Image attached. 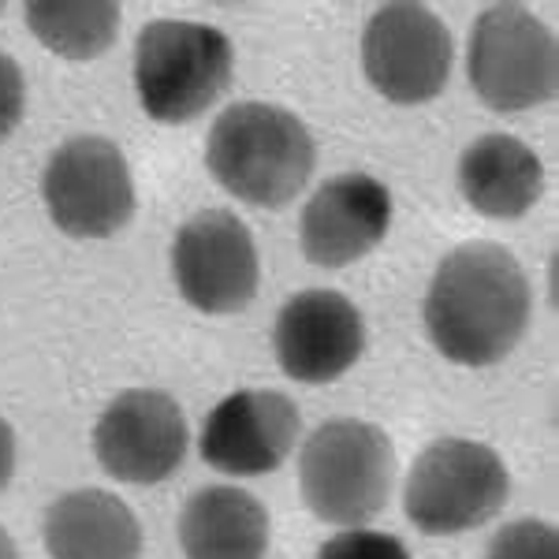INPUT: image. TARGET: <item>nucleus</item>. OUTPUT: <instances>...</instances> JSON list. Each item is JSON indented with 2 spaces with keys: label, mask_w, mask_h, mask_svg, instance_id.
I'll return each instance as SVG.
<instances>
[{
  "label": "nucleus",
  "mask_w": 559,
  "mask_h": 559,
  "mask_svg": "<svg viewBox=\"0 0 559 559\" xmlns=\"http://www.w3.org/2000/svg\"><path fill=\"white\" fill-rule=\"evenodd\" d=\"M474 94L496 112H526L556 94V34L522 4H492L477 15L466 49Z\"/></svg>",
  "instance_id": "423d86ee"
},
{
  "label": "nucleus",
  "mask_w": 559,
  "mask_h": 559,
  "mask_svg": "<svg viewBox=\"0 0 559 559\" xmlns=\"http://www.w3.org/2000/svg\"><path fill=\"white\" fill-rule=\"evenodd\" d=\"M231 41L216 26L157 20L134 41V90L157 123H191L228 90Z\"/></svg>",
  "instance_id": "20e7f679"
},
{
  "label": "nucleus",
  "mask_w": 559,
  "mask_h": 559,
  "mask_svg": "<svg viewBox=\"0 0 559 559\" xmlns=\"http://www.w3.org/2000/svg\"><path fill=\"white\" fill-rule=\"evenodd\" d=\"M362 71L392 105L432 102L452 75V34L426 4H384L366 23Z\"/></svg>",
  "instance_id": "6e6552de"
},
{
  "label": "nucleus",
  "mask_w": 559,
  "mask_h": 559,
  "mask_svg": "<svg viewBox=\"0 0 559 559\" xmlns=\"http://www.w3.org/2000/svg\"><path fill=\"white\" fill-rule=\"evenodd\" d=\"M299 407L284 392L247 388L210 411L198 437L205 463L231 477H261L284 466L299 444Z\"/></svg>",
  "instance_id": "9b49d317"
},
{
  "label": "nucleus",
  "mask_w": 559,
  "mask_h": 559,
  "mask_svg": "<svg viewBox=\"0 0 559 559\" xmlns=\"http://www.w3.org/2000/svg\"><path fill=\"white\" fill-rule=\"evenodd\" d=\"M508 492V466L492 448L448 437L414 459L407 489H403V508L421 534L452 537L500 515Z\"/></svg>",
  "instance_id": "39448f33"
},
{
  "label": "nucleus",
  "mask_w": 559,
  "mask_h": 559,
  "mask_svg": "<svg viewBox=\"0 0 559 559\" xmlns=\"http://www.w3.org/2000/svg\"><path fill=\"white\" fill-rule=\"evenodd\" d=\"M318 559H411L407 545L377 530H344L321 545Z\"/></svg>",
  "instance_id": "6ab92c4d"
},
{
  "label": "nucleus",
  "mask_w": 559,
  "mask_h": 559,
  "mask_svg": "<svg viewBox=\"0 0 559 559\" xmlns=\"http://www.w3.org/2000/svg\"><path fill=\"white\" fill-rule=\"evenodd\" d=\"M392 228V194L381 179L347 173L318 187L302 210V254L321 269H344L381 247Z\"/></svg>",
  "instance_id": "ddd939ff"
},
{
  "label": "nucleus",
  "mask_w": 559,
  "mask_h": 559,
  "mask_svg": "<svg viewBox=\"0 0 559 559\" xmlns=\"http://www.w3.org/2000/svg\"><path fill=\"white\" fill-rule=\"evenodd\" d=\"M187 559H265L269 511L236 485H210L187 500L179 515Z\"/></svg>",
  "instance_id": "dca6fc26"
},
{
  "label": "nucleus",
  "mask_w": 559,
  "mask_h": 559,
  "mask_svg": "<svg viewBox=\"0 0 559 559\" xmlns=\"http://www.w3.org/2000/svg\"><path fill=\"white\" fill-rule=\"evenodd\" d=\"M395 481V448L373 421L336 418L310 432L299 455L306 508L329 526L362 530L384 511Z\"/></svg>",
  "instance_id": "7ed1b4c3"
},
{
  "label": "nucleus",
  "mask_w": 559,
  "mask_h": 559,
  "mask_svg": "<svg viewBox=\"0 0 559 559\" xmlns=\"http://www.w3.org/2000/svg\"><path fill=\"white\" fill-rule=\"evenodd\" d=\"M485 559H559V534L556 526L537 519L508 522L492 540Z\"/></svg>",
  "instance_id": "a211bd4d"
},
{
  "label": "nucleus",
  "mask_w": 559,
  "mask_h": 559,
  "mask_svg": "<svg viewBox=\"0 0 559 559\" xmlns=\"http://www.w3.org/2000/svg\"><path fill=\"white\" fill-rule=\"evenodd\" d=\"M173 276L179 295L194 310L213 318L247 310L261 280L254 236L228 210L198 213L176 231Z\"/></svg>",
  "instance_id": "1a4fd4ad"
},
{
  "label": "nucleus",
  "mask_w": 559,
  "mask_h": 559,
  "mask_svg": "<svg viewBox=\"0 0 559 559\" xmlns=\"http://www.w3.org/2000/svg\"><path fill=\"white\" fill-rule=\"evenodd\" d=\"M23 20L45 49L64 60H97L120 34V8L108 0H38L23 8Z\"/></svg>",
  "instance_id": "f3484780"
},
{
  "label": "nucleus",
  "mask_w": 559,
  "mask_h": 559,
  "mask_svg": "<svg viewBox=\"0 0 559 559\" xmlns=\"http://www.w3.org/2000/svg\"><path fill=\"white\" fill-rule=\"evenodd\" d=\"M0 559H20V556H15V540H12V534H8L4 526H0Z\"/></svg>",
  "instance_id": "4be33fe9"
},
{
  "label": "nucleus",
  "mask_w": 559,
  "mask_h": 559,
  "mask_svg": "<svg viewBox=\"0 0 559 559\" xmlns=\"http://www.w3.org/2000/svg\"><path fill=\"white\" fill-rule=\"evenodd\" d=\"M49 221L71 239H108L134 216L128 157L102 134H79L49 157L41 179Z\"/></svg>",
  "instance_id": "0eeeda50"
},
{
  "label": "nucleus",
  "mask_w": 559,
  "mask_h": 559,
  "mask_svg": "<svg viewBox=\"0 0 559 559\" xmlns=\"http://www.w3.org/2000/svg\"><path fill=\"white\" fill-rule=\"evenodd\" d=\"M459 191L481 216L515 221L545 191V165L515 134H481L459 157Z\"/></svg>",
  "instance_id": "2eb2a0df"
},
{
  "label": "nucleus",
  "mask_w": 559,
  "mask_h": 559,
  "mask_svg": "<svg viewBox=\"0 0 559 559\" xmlns=\"http://www.w3.org/2000/svg\"><path fill=\"white\" fill-rule=\"evenodd\" d=\"M313 139L295 112L269 102H239L216 116L205 168L231 198L254 210H284L313 173Z\"/></svg>",
  "instance_id": "f03ea898"
},
{
  "label": "nucleus",
  "mask_w": 559,
  "mask_h": 559,
  "mask_svg": "<svg viewBox=\"0 0 559 559\" xmlns=\"http://www.w3.org/2000/svg\"><path fill=\"white\" fill-rule=\"evenodd\" d=\"M187 418L179 403L157 388H131L105 407L94 429L102 471L128 485L168 481L187 455Z\"/></svg>",
  "instance_id": "9d476101"
},
{
  "label": "nucleus",
  "mask_w": 559,
  "mask_h": 559,
  "mask_svg": "<svg viewBox=\"0 0 559 559\" xmlns=\"http://www.w3.org/2000/svg\"><path fill=\"white\" fill-rule=\"evenodd\" d=\"M52 559H139L142 526L120 496L75 489L52 500L41 526Z\"/></svg>",
  "instance_id": "4468645a"
},
{
  "label": "nucleus",
  "mask_w": 559,
  "mask_h": 559,
  "mask_svg": "<svg viewBox=\"0 0 559 559\" xmlns=\"http://www.w3.org/2000/svg\"><path fill=\"white\" fill-rule=\"evenodd\" d=\"M23 105H26V83L23 71L8 52H0V142L8 139L23 120Z\"/></svg>",
  "instance_id": "aec40b11"
},
{
  "label": "nucleus",
  "mask_w": 559,
  "mask_h": 559,
  "mask_svg": "<svg viewBox=\"0 0 559 559\" xmlns=\"http://www.w3.org/2000/svg\"><path fill=\"white\" fill-rule=\"evenodd\" d=\"M12 474H15V432L4 418H0V492L8 489Z\"/></svg>",
  "instance_id": "412c9836"
},
{
  "label": "nucleus",
  "mask_w": 559,
  "mask_h": 559,
  "mask_svg": "<svg viewBox=\"0 0 559 559\" xmlns=\"http://www.w3.org/2000/svg\"><path fill=\"white\" fill-rule=\"evenodd\" d=\"M534 295L519 258L500 242H463L437 265L426 295L432 347L459 366H496L519 347Z\"/></svg>",
  "instance_id": "f257e3e1"
},
{
  "label": "nucleus",
  "mask_w": 559,
  "mask_h": 559,
  "mask_svg": "<svg viewBox=\"0 0 559 559\" xmlns=\"http://www.w3.org/2000/svg\"><path fill=\"white\" fill-rule=\"evenodd\" d=\"M276 362L299 384L340 381L366 350V321L347 295L310 287L284 302L273 329Z\"/></svg>",
  "instance_id": "f8f14e48"
}]
</instances>
